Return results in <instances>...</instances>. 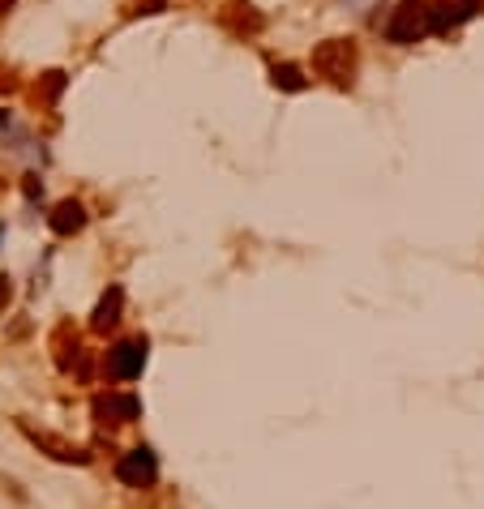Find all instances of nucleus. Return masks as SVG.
Wrapping results in <instances>:
<instances>
[{
    "instance_id": "nucleus-1",
    "label": "nucleus",
    "mask_w": 484,
    "mask_h": 509,
    "mask_svg": "<svg viewBox=\"0 0 484 509\" xmlns=\"http://www.w3.org/2000/svg\"><path fill=\"white\" fill-rule=\"evenodd\" d=\"M314 69L335 86H352L356 77V43L352 39H326L314 47Z\"/></svg>"
},
{
    "instance_id": "nucleus-2",
    "label": "nucleus",
    "mask_w": 484,
    "mask_h": 509,
    "mask_svg": "<svg viewBox=\"0 0 484 509\" xmlns=\"http://www.w3.org/2000/svg\"><path fill=\"white\" fill-rule=\"evenodd\" d=\"M428 5H420V0H403L399 9L390 14V22H386V39L390 43H416L428 35Z\"/></svg>"
},
{
    "instance_id": "nucleus-3",
    "label": "nucleus",
    "mask_w": 484,
    "mask_h": 509,
    "mask_svg": "<svg viewBox=\"0 0 484 509\" xmlns=\"http://www.w3.org/2000/svg\"><path fill=\"white\" fill-rule=\"evenodd\" d=\"M116 480L125 484V488H155L159 484V458L146 445L138 450H129L120 463H116Z\"/></svg>"
},
{
    "instance_id": "nucleus-4",
    "label": "nucleus",
    "mask_w": 484,
    "mask_h": 509,
    "mask_svg": "<svg viewBox=\"0 0 484 509\" xmlns=\"http://www.w3.org/2000/svg\"><path fill=\"white\" fill-rule=\"evenodd\" d=\"M22 433H26V441H35L47 458H57V463H73V467H86V463H90V450L77 445V441H69V437H57V433H47V428H30V424H22Z\"/></svg>"
},
{
    "instance_id": "nucleus-5",
    "label": "nucleus",
    "mask_w": 484,
    "mask_h": 509,
    "mask_svg": "<svg viewBox=\"0 0 484 509\" xmlns=\"http://www.w3.org/2000/svg\"><path fill=\"white\" fill-rule=\"evenodd\" d=\"M142 368H146V339L116 342L112 351H108V372H112L116 382H133V377H142Z\"/></svg>"
},
{
    "instance_id": "nucleus-6",
    "label": "nucleus",
    "mask_w": 484,
    "mask_h": 509,
    "mask_svg": "<svg viewBox=\"0 0 484 509\" xmlns=\"http://www.w3.org/2000/svg\"><path fill=\"white\" fill-rule=\"evenodd\" d=\"M95 420H99V424H133V420H142V398L138 394L95 398Z\"/></svg>"
},
{
    "instance_id": "nucleus-7",
    "label": "nucleus",
    "mask_w": 484,
    "mask_h": 509,
    "mask_svg": "<svg viewBox=\"0 0 484 509\" xmlns=\"http://www.w3.org/2000/svg\"><path fill=\"white\" fill-rule=\"evenodd\" d=\"M219 22H223L232 35H257V30H262V14H257L253 5H244V0H228V5L219 9Z\"/></svg>"
},
{
    "instance_id": "nucleus-8",
    "label": "nucleus",
    "mask_w": 484,
    "mask_h": 509,
    "mask_svg": "<svg viewBox=\"0 0 484 509\" xmlns=\"http://www.w3.org/2000/svg\"><path fill=\"white\" fill-rule=\"evenodd\" d=\"M47 223H52V231H57V236H77V231H82L86 227V210H82V201H60L57 210H52V219H47Z\"/></svg>"
},
{
    "instance_id": "nucleus-9",
    "label": "nucleus",
    "mask_w": 484,
    "mask_h": 509,
    "mask_svg": "<svg viewBox=\"0 0 484 509\" xmlns=\"http://www.w3.org/2000/svg\"><path fill=\"white\" fill-rule=\"evenodd\" d=\"M120 304H125V291H120V287H108V291H103V300L99 304H95V317H90V326L99 330H112L116 321H120Z\"/></svg>"
},
{
    "instance_id": "nucleus-10",
    "label": "nucleus",
    "mask_w": 484,
    "mask_h": 509,
    "mask_svg": "<svg viewBox=\"0 0 484 509\" xmlns=\"http://www.w3.org/2000/svg\"><path fill=\"white\" fill-rule=\"evenodd\" d=\"M60 90H65V73H60V69L43 73L39 82H35V103H43V107H52V103L60 99Z\"/></svg>"
},
{
    "instance_id": "nucleus-11",
    "label": "nucleus",
    "mask_w": 484,
    "mask_h": 509,
    "mask_svg": "<svg viewBox=\"0 0 484 509\" xmlns=\"http://www.w3.org/2000/svg\"><path fill=\"white\" fill-rule=\"evenodd\" d=\"M271 77H274V86H279V90H304V86H309V82H304V73H300L296 65H274Z\"/></svg>"
},
{
    "instance_id": "nucleus-12",
    "label": "nucleus",
    "mask_w": 484,
    "mask_h": 509,
    "mask_svg": "<svg viewBox=\"0 0 484 509\" xmlns=\"http://www.w3.org/2000/svg\"><path fill=\"white\" fill-rule=\"evenodd\" d=\"M159 9H168V0H133V5H129V17L133 14H159Z\"/></svg>"
},
{
    "instance_id": "nucleus-13",
    "label": "nucleus",
    "mask_w": 484,
    "mask_h": 509,
    "mask_svg": "<svg viewBox=\"0 0 484 509\" xmlns=\"http://www.w3.org/2000/svg\"><path fill=\"white\" fill-rule=\"evenodd\" d=\"M14 90H17V73L0 65V95H14Z\"/></svg>"
},
{
    "instance_id": "nucleus-14",
    "label": "nucleus",
    "mask_w": 484,
    "mask_h": 509,
    "mask_svg": "<svg viewBox=\"0 0 484 509\" xmlns=\"http://www.w3.org/2000/svg\"><path fill=\"white\" fill-rule=\"evenodd\" d=\"M9 300V279H0V304Z\"/></svg>"
},
{
    "instance_id": "nucleus-15",
    "label": "nucleus",
    "mask_w": 484,
    "mask_h": 509,
    "mask_svg": "<svg viewBox=\"0 0 484 509\" xmlns=\"http://www.w3.org/2000/svg\"><path fill=\"white\" fill-rule=\"evenodd\" d=\"M17 0H0V14H9V9H14Z\"/></svg>"
},
{
    "instance_id": "nucleus-16",
    "label": "nucleus",
    "mask_w": 484,
    "mask_h": 509,
    "mask_svg": "<svg viewBox=\"0 0 484 509\" xmlns=\"http://www.w3.org/2000/svg\"><path fill=\"white\" fill-rule=\"evenodd\" d=\"M352 5H369V0H352Z\"/></svg>"
}]
</instances>
